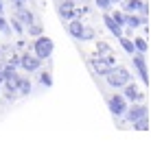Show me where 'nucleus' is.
Returning a JSON list of instances; mask_svg holds the SVG:
<instances>
[{"label":"nucleus","instance_id":"f257e3e1","mask_svg":"<svg viewBox=\"0 0 151 146\" xmlns=\"http://www.w3.org/2000/svg\"><path fill=\"white\" fill-rule=\"evenodd\" d=\"M129 72L125 70V68H121V66H114L110 72L105 74V79H107V83H110L112 87H125L129 83Z\"/></svg>","mask_w":151,"mask_h":146},{"label":"nucleus","instance_id":"f03ea898","mask_svg":"<svg viewBox=\"0 0 151 146\" xmlns=\"http://www.w3.org/2000/svg\"><path fill=\"white\" fill-rule=\"evenodd\" d=\"M53 50H55V44H53V39L46 37V35H40V37L35 39V44H33V53L37 55L42 61L48 59V57L53 55Z\"/></svg>","mask_w":151,"mask_h":146},{"label":"nucleus","instance_id":"7ed1b4c3","mask_svg":"<svg viewBox=\"0 0 151 146\" xmlns=\"http://www.w3.org/2000/svg\"><path fill=\"white\" fill-rule=\"evenodd\" d=\"M114 66H116L114 57H103V55H99V57H94V59H90V68L96 72V74H101V76H105Z\"/></svg>","mask_w":151,"mask_h":146},{"label":"nucleus","instance_id":"20e7f679","mask_svg":"<svg viewBox=\"0 0 151 146\" xmlns=\"http://www.w3.org/2000/svg\"><path fill=\"white\" fill-rule=\"evenodd\" d=\"M107 105H110V111L114 118H121L123 113H127V98H125V94H114V96L107 100Z\"/></svg>","mask_w":151,"mask_h":146},{"label":"nucleus","instance_id":"39448f33","mask_svg":"<svg viewBox=\"0 0 151 146\" xmlns=\"http://www.w3.org/2000/svg\"><path fill=\"white\" fill-rule=\"evenodd\" d=\"M132 59H134V68H136V70H138V74H140V79H142V83H145V85H147V83H149V70H147V61H145L142 53L134 55Z\"/></svg>","mask_w":151,"mask_h":146},{"label":"nucleus","instance_id":"423d86ee","mask_svg":"<svg viewBox=\"0 0 151 146\" xmlns=\"http://www.w3.org/2000/svg\"><path fill=\"white\" fill-rule=\"evenodd\" d=\"M40 63H42V59H40L37 55H29V53H27V55L20 57V66H22L27 72H35V70L40 68Z\"/></svg>","mask_w":151,"mask_h":146},{"label":"nucleus","instance_id":"0eeeda50","mask_svg":"<svg viewBox=\"0 0 151 146\" xmlns=\"http://www.w3.org/2000/svg\"><path fill=\"white\" fill-rule=\"evenodd\" d=\"M142 116H147V107L145 105L134 103V107H127V120L129 122H136V120H140Z\"/></svg>","mask_w":151,"mask_h":146},{"label":"nucleus","instance_id":"6e6552de","mask_svg":"<svg viewBox=\"0 0 151 146\" xmlns=\"http://www.w3.org/2000/svg\"><path fill=\"white\" fill-rule=\"evenodd\" d=\"M57 13H59V18H61V20H68V22H70V20L75 18V11H72V2H70V0H64V2H59V4H57Z\"/></svg>","mask_w":151,"mask_h":146},{"label":"nucleus","instance_id":"1a4fd4ad","mask_svg":"<svg viewBox=\"0 0 151 146\" xmlns=\"http://www.w3.org/2000/svg\"><path fill=\"white\" fill-rule=\"evenodd\" d=\"M68 33H70L75 39H83V35H86V26H83L79 20L72 18V20H70V24H68Z\"/></svg>","mask_w":151,"mask_h":146},{"label":"nucleus","instance_id":"9d476101","mask_svg":"<svg viewBox=\"0 0 151 146\" xmlns=\"http://www.w3.org/2000/svg\"><path fill=\"white\" fill-rule=\"evenodd\" d=\"M125 98L132 100V103H140L142 100V92H140L134 83H127V85H125Z\"/></svg>","mask_w":151,"mask_h":146},{"label":"nucleus","instance_id":"9b49d317","mask_svg":"<svg viewBox=\"0 0 151 146\" xmlns=\"http://www.w3.org/2000/svg\"><path fill=\"white\" fill-rule=\"evenodd\" d=\"M103 22H105V26L112 31L116 37H123V24H118L116 20L112 18V15H103Z\"/></svg>","mask_w":151,"mask_h":146},{"label":"nucleus","instance_id":"f8f14e48","mask_svg":"<svg viewBox=\"0 0 151 146\" xmlns=\"http://www.w3.org/2000/svg\"><path fill=\"white\" fill-rule=\"evenodd\" d=\"M15 18L20 20V22L24 24V26H31V24L35 22V15L29 11V9H22V7H18V11H15Z\"/></svg>","mask_w":151,"mask_h":146},{"label":"nucleus","instance_id":"ddd939ff","mask_svg":"<svg viewBox=\"0 0 151 146\" xmlns=\"http://www.w3.org/2000/svg\"><path fill=\"white\" fill-rule=\"evenodd\" d=\"M125 9H127V11H142V13H147V4H145L142 0H125Z\"/></svg>","mask_w":151,"mask_h":146},{"label":"nucleus","instance_id":"4468645a","mask_svg":"<svg viewBox=\"0 0 151 146\" xmlns=\"http://www.w3.org/2000/svg\"><path fill=\"white\" fill-rule=\"evenodd\" d=\"M142 22H145V20H140L138 15H125V24H127V26H132V28L140 26Z\"/></svg>","mask_w":151,"mask_h":146},{"label":"nucleus","instance_id":"2eb2a0df","mask_svg":"<svg viewBox=\"0 0 151 146\" xmlns=\"http://www.w3.org/2000/svg\"><path fill=\"white\" fill-rule=\"evenodd\" d=\"M134 129H138V131H147V129H149V120H147V116H142L140 120H136V122H134Z\"/></svg>","mask_w":151,"mask_h":146},{"label":"nucleus","instance_id":"dca6fc26","mask_svg":"<svg viewBox=\"0 0 151 146\" xmlns=\"http://www.w3.org/2000/svg\"><path fill=\"white\" fill-rule=\"evenodd\" d=\"M118 39H121V46H123V48L127 50L129 55H134V46H136V44H132V41H129L127 37H125V35H123V37H118Z\"/></svg>","mask_w":151,"mask_h":146},{"label":"nucleus","instance_id":"f3484780","mask_svg":"<svg viewBox=\"0 0 151 146\" xmlns=\"http://www.w3.org/2000/svg\"><path fill=\"white\" fill-rule=\"evenodd\" d=\"M18 92L20 94H29L31 92V83L27 79H20V85H18Z\"/></svg>","mask_w":151,"mask_h":146},{"label":"nucleus","instance_id":"a211bd4d","mask_svg":"<svg viewBox=\"0 0 151 146\" xmlns=\"http://www.w3.org/2000/svg\"><path fill=\"white\" fill-rule=\"evenodd\" d=\"M29 28V35H35V37H40V35H42V26H40V24H31V26H27Z\"/></svg>","mask_w":151,"mask_h":146},{"label":"nucleus","instance_id":"6ab92c4d","mask_svg":"<svg viewBox=\"0 0 151 146\" xmlns=\"http://www.w3.org/2000/svg\"><path fill=\"white\" fill-rule=\"evenodd\" d=\"M40 81H42V85H46V87L53 85V79H50L48 72H42V74H40Z\"/></svg>","mask_w":151,"mask_h":146},{"label":"nucleus","instance_id":"aec40b11","mask_svg":"<svg viewBox=\"0 0 151 146\" xmlns=\"http://www.w3.org/2000/svg\"><path fill=\"white\" fill-rule=\"evenodd\" d=\"M0 33H4V35H9L11 33V28H9V24H7V20L0 15Z\"/></svg>","mask_w":151,"mask_h":146},{"label":"nucleus","instance_id":"412c9836","mask_svg":"<svg viewBox=\"0 0 151 146\" xmlns=\"http://www.w3.org/2000/svg\"><path fill=\"white\" fill-rule=\"evenodd\" d=\"M134 44H136V48H138V53H145V50H147V41H145L142 37H138L136 41H134Z\"/></svg>","mask_w":151,"mask_h":146},{"label":"nucleus","instance_id":"4be33fe9","mask_svg":"<svg viewBox=\"0 0 151 146\" xmlns=\"http://www.w3.org/2000/svg\"><path fill=\"white\" fill-rule=\"evenodd\" d=\"M11 26L18 31V33H22V31H24V26L20 24V20H18V18H13V20H11Z\"/></svg>","mask_w":151,"mask_h":146},{"label":"nucleus","instance_id":"5701e85b","mask_svg":"<svg viewBox=\"0 0 151 146\" xmlns=\"http://www.w3.org/2000/svg\"><path fill=\"white\" fill-rule=\"evenodd\" d=\"M112 18H114V20H116V22H118V24H125V15H123V13H118V11H116V13H114V15H112Z\"/></svg>","mask_w":151,"mask_h":146},{"label":"nucleus","instance_id":"b1692460","mask_svg":"<svg viewBox=\"0 0 151 146\" xmlns=\"http://www.w3.org/2000/svg\"><path fill=\"white\" fill-rule=\"evenodd\" d=\"M96 4H99L101 9H107V7L112 4V0H96Z\"/></svg>","mask_w":151,"mask_h":146},{"label":"nucleus","instance_id":"393cba45","mask_svg":"<svg viewBox=\"0 0 151 146\" xmlns=\"http://www.w3.org/2000/svg\"><path fill=\"white\" fill-rule=\"evenodd\" d=\"M92 37H94V31L86 28V35H83V39H92Z\"/></svg>","mask_w":151,"mask_h":146},{"label":"nucleus","instance_id":"a878e982","mask_svg":"<svg viewBox=\"0 0 151 146\" xmlns=\"http://www.w3.org/2000/svg\"><path fill=\"white\" fill-rule=\"evenodd\" d=\"M0 83H4V66H0Z\"/></svg>","mask_w":151,"mask_h":146},{"label":"nucleus","instance_id":"bb28decb","mask_svg":"<svg viewBox=\"0 0 151 146\" xmlns=\"http://www.w3.org/2000/svg\"><path fill=\"white\" fill-rule=\"evenodd\" d=\"M13 2H27V0H13Z\"/></svg>","mask_w":151,"mask_h":146},{"label":"nucleus","instance_id":"cd10ccee","mask_svg":"<svg viewBox=\"0 0 151 146\" xmlns=\"http://www.w3.org/2000/svg\"><path fill=\"white\" fill-rule=\"evenodd\" d=\"M0 11H2V2H0Z\"/></svg>","mask_w":151,"mask_h":146}]
</instances>
